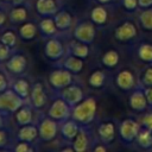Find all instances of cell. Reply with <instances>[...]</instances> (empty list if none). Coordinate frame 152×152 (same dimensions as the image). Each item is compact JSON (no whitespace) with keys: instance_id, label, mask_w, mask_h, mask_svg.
Here are the masks:
<instances>
[{"instance_id":"f546056e","label":"cell","mask_w":152,"mask_h":152,"mask_svg":"<svg viewBox=\"0 0 152 152\" xmlns=\"http://www.w3.org/2000/svg\"><path fill=\"white\" fill-rule=\"evenodd\" d=\"M140 24L145 30L152 31V8H146L140 13Z\"/></svg>"},{"instance_id":"b9f144b4","label":"cell","mask_w":152,"mask_h":152,"mask_svg":"<svg viewBox=\"0 0 152 152\" xmlns=\"http://www.w3.org/2000/svg\"><path fill=\"white\" fill-rule=\"evenodd\" d=\"M138 5L142 8H148L152 6V0H138Z\"/></svg>"},{"instance_id":"74e56055","label":"cell","mask_w":152,"mask_h":152,"mask_svg":"<svg viewBox=\"0 0 152 152\" xmlns=\"http://www.w3.org/2000/svg\"><path fill=\"white\" fill-rule=\"evenodd\" d=\"M30 142H27V141H20L15 147H14V150L17 151V152H27V151H33V148L28 145Z\"/></svg>"},{"instance_id":"f6af8a7d","label":"cell","mask_w":152,"mask_h":152,"mask_svg":"<svg viewBox=\"0 0 152 152\" xmlns=\"http://www.w3.org/2000/svg\"><path fill=\"white\" fill-rule=\"evenodd\" d=\"M5 20H6V15H5V13L2 11H0V26L5 23Z\"/></svg>"},{"instance_id":"ac0fdd59","label":"cell","mask_w":152,"mask_h":152,"mask_svg":"<svg viewBox=\"0 0 152 152\" xmlns=\"http://www.w3.org/2000/svg\"><path fill=\"white\" fill-rule=\"evenodd\" d=\"M36 7L38 13L42 15H50L56 13L57 11V5L55 0H37Z\"/></svg>"},{"instance_id":"c3c4849f","label":"cell","mask_w":152,"mask_h":152,"mask_svg":"<svg viewBox=\"0 0 152 152\" xmlns=\"http://www.w3.org/2000/svg\"><path fill=\"white\" fill-rule=\"evenodd\" d=\"M99 2H101V4H106V2H109L110 0H97Z\"/></svg>"},{"instance_id":"ffe728a7","label":"cell","mask_w":152,"mask_h":152,"mask_svg":"<svg viewBox=\"0 0 152 152\" xmlns=\"http://www.w3.org/2000/svg\"><path fill=\"white\" fill-rule=\"evenodd\" d=\"M77 124L78 122L75 121L74 119L63 122V125H62V134H63V137L66 138V139H74L77 135L78 131H80Z\"/></svg>"},{"instance_id":"cb8c5ba5","label":"cell","mask_w":152,"mask_h":152,"mask_svg":"<svg viewBox=\"0 0 152 152\" xmlns=\"http://www.w3.org/2000/svg\"><path fill=\"white\" fill-rule=\"evenodd\" d=\"M137 142L139 146L144 147V148H148L152 146V131L144 128L142 131H139L138 135H137Z\"/></svg>"},{"instance_id":"5b68a950","label":"cell","mask_w":152,"mask_h":152,"mask_svg":"<svg viewBox=\"0 0 152 152\" xmlns=\"http://www.w3.org/2000/svg\"><path fill=\"white\" fill-rule=\"evenodd\" d=\"M74 37L75 39L83 42L86 44H89L94 40L95 37V28L94 25L90 23H81L75 27L74 31Z\"/></svg>"},{"instance_id":"4fadbf2b","label":"cell","mask_w":152,"mask_h":152,"mask_svg":"<svg viewBox=\"0 0 152 152\" xmlns=\"http://www.w3.org/2000/svg\"><path fill=\"white\" fill-rule=\"evenodd\" d=\"M116 86L122 90H129L134 87V76L129 70H121L116 76Z\"/></svg>"},{"instance_id":"9c48e42d","label":"cell","mask_w":152,"mask_h":152,"mask_svg":"<svg viewBox=\"0 0 152 152\" xmlns=\"http://www.w3.org/2000/svg\"><path fill=\"white\" fill-rule=\"evenodd\" d=\"M38 133L39 137L43 140H51L56 137L57 133V124L53 119H44L43 121H40L39 126H38Z\"/></svg>"},{"instance_id":"3957f363","label":"cell","mask_w":152,"mask_h":152,"mask_svg":"<svg viewBox=\"0 0 152 152\" xmlns=\"http://www.w3.org/2000/svg\"><path fill=\"white\" fill-rule=\"evenodd\" d=\"M120 137L126 142H132L137 139V135L139 133V125L137 121L132 119H126L120 124L119 127Z\"/></svg>"},{"instance_id":"e575fe53","label":"cell","mask_w":152,"mask_h":152,"mask_svg":"<svg viewBox=\"0 0 152 152\" xmlns=\"http://www.w3.org/2000/svg\"><path fill=\"white\" fill-rule=\"evenodd\" d=\"M141 82L146 87L152 86V66H148L144 70L142 76H141Z\"/></svg>"},{"instance_id":"8d00e7d4","label":"cell","mask_w":152,"mask_h":152,"mask_svg":"<svg viewBox=\"0 0 152 152\" xmlns=\"http://www.w3.org/2000/svg\"><path fill=\"white\" fill-rule=\"evenodd\" d=\"M141 125L145 128L152 131V113H147L141 118Z\"/></svg>"},{"instance_id":"ee69618b","label":"cell","mask_w":152,"mask_h":152,"mask_svg":"<svg viewBox=\"0 0 152 152\" xmlns=\"http://www.w3.org/2000/svg\"><path fill=\"white\" fill-rule=\"evenodd\" d=\"M94 151L95 152H104L106 151V147L103 145H97L96 147H94Z\"/></svg>"},{"instance_id":"30bf717a","label":"cell","mask_w":152,"mask_h":152,"mask_svg":"<svg viewBox=\"0 0 152 152\" xmlns=\"http://www.w3.org/2000/svg\"><path fill=\"white\" fill-rule=\"evenodd\" d=\"M64 48L58 39L50 38L45 44V55L49 59H59L64 55Z\"/></svg>"},{"instance_id":"7a4b0ae2","label":"cell","mask_w":152,"mask_h":152,"mask_svg":"<svg viewBox=\"0 0 152 152\" xmlns=\"http://www.w3.org/2000/svg\"><path fill=\"white\" fill-rule=\"evenodd\" d=\"M23 103L24 99L18 95L13 89L0 93V110L17 112L20 107H23Z\"/></svg>"},{"instance_id":"d590c367","label":"cell","mask_w":152,"mask_h":152,"mask_svg":"<svg viewBox=\"0 0 152 152\" xmlns=\"http://www.w3.org/2000/svg\"><path fill=\"white\" fill-rule=\"evenodd\" d=\"M11 55V48L4 43L0 44V62H4L10 58Z\"/></svg>"},{"instance_id":"e0dca14e","label":"cell","mask_w":152,"mask_h":152,"mask_svg":"<svg viewBox=\"0 0 152 152\" xmlns=\"http://www.w3.org/2000/svg\"><path fill=\"white\" fill-rule=\"evenodd\" d=\"M38 134H39V133H38V128H37L36 126L28 124V125H25V126L21 127V129H20L19 133H18V138H19V140H21V141L31 142V141H33V140L37 138Z\"/></svg>"},{"instance_id":"ab89813d","label":"cell","mask_w":152,"mask_h":152,"mask_svg":"<svg viewBox=\"0 0 152 152\" xmlns=\"http://www.w3.org/2000/svg\"><path fill=\"white\" fill-rule=\"evenodd\" d=\"M144 91H145V96H146L147 103H148L150 106H152V86L146 87V89H145Z\"/></svg>"},{"instance_id":"7c38bea8","label":"cell","mask_w":152,"mask_h":152,"mask_svg":"<svg viewBox=\"0 0 152 152\" xmlns=\"http://www.w3.org/2000/svg\"><path fill=\"white\" fill-rule=\"evenodd\" d=\"M26 63L27 61L23 55H14L7 59L6 68L13 74H20L25 70Z\"/></svg>"},{"instance_id":"4dcf8cb0","label":"cell","mask_w":152,"mask_h":152,"mask_svg":"<svg viewBox=\"0 0 152 152\" xmlns=\"http://www.w3.org/2000/svg\"><path fill=\"white\" fill-rule=\"evenodd\" d=\"M13 90H14L18 95H20V96L24 99V97H26V96L28 95L30 84H28V82L25 81V80H18V81L13 84Z\"/></svg>"},{"instance_id":"1f68e13d","label":"cell","mask_w":152,"mask_h":152,"mask_svg":"<svg viewBox=\"0 0 152 152\" xmlns=\"http://www.w3.org/2000/svg\"><path fill=\"white\" fill-rule=\"evenodd\" d=\"M26 17H27V11L24 7H15L10 13V18L13 23H21L26 19Z\"/></svg>"},{"instance_id":"5bb4252c","label":"cell","mask_w":152,"mask_h":152,"mask_svg":"<svg viewBox=\"0 0 152 152\" xmlns=\"http://www.w3.org/2000/svg\"><path fill=\"white\" fill-rule=\"evenodd\" d=\"M31 101L36 108H42L44 107L46 102V95L43 88L42 83H36L31 90Z\"/></svg>"},{"instance_id":"8fae6325","label":"cell","mask_w":152,"mask_h":152,"mask_svg":"<svg viewBox=\"0 0 152 152\" xmlns=\"http://www.w3.org/2000/svg\"><path fill=\"white\" fill-rule=\"evenodd\" d=\"M129 106L132 109L137 110V112H141L146 108V106L148 104L147 103V100H146V96H145V91H142L141 89H135L132 95L129 96Z\"/></svg>"},{"instance_id":"681fc988","label":"cell","mask_w":152,"mask_h":152,"mask_svg":"<svg viewBox=\"0 0 152 152\" xmlns=\"http://www.w3.org/2000/svg\"><path fill=\"white\" fill-rule=\"evenodd\" d=\"M4 1H10V2H12V0H4Z\"/></svg>"},{"instance_id":"52a82bcc","label":"cell","mask_w":152,"mask_h":152,"mask_svg":"<svg viewBox=\"0 0 152 152\" xmlns=\"http://www.w3.org/2000/svg\"><path fill=\"white\" fill-rule=\"evenodd\" d=\"M62 99L72 107L83 100V91L80 87L69 84L62 89Z\"/></svg>"},{"instance_id":"d6986e66","label":"cell","mask_w":152,"mask_h":152,"mask_svg":"<svg viewBox=\"0 0 152 152\" xmlns=\"http://www.w3.org/2000/svg\"><path fill=\"white\" fill-rule=\"evenodd\" d=\"M63 66H64V69L69 70L70 72H75L76 74V72H80L82 70L83 62H82V58L76 57L74 55H70V56L64 58Z\"/></svg>"},{"instance_id":"6da1fadb","label":"cell","mask_w":152,"mask_h":152,"mask_svg":"<svg viewBox=\"0 0 152 152\" xmlns=\"http://www.w3.org/2000/svg\"><path fill=\"white\" fill-rule=\"evenodd\" d=\"M96 112V101L93 97H88L82 100L80 103L74 106V109L71 112V118L81 124H89Z\"/></svg>"},{"instance_id":"484cf974","label":"cell","mask_w":152,"mask_h":152,"mask_svg":"<svg viewBox=\"0 0 152 152\" xmlns=\"http://www.w3.org/2000/svg\"><path fill=\"white\" fill-rule=\"evenodd\" d=\"M90 17H91V20L95 23V24H104L107 21V17H108V13L106 11V8L101 7V6H97L95 8H93L91 13H90Z\"/></svg>"},{"instance_id":"d6a6232c","label":"cell","mask_w":152,"mask_h":152,"mask_svg":"<svg viewBox=\"0 0 152 152\" xmlns=\"http://www.w3.org/2000/svg\"><path fill=\"white\" fill-rule=\"evenodd\" d=\"M104 82V74L101 70L94 71L89 77V84L94 88H100Z\"/></svg>"},{"instance_id":"7402d4cb","label":"cell","mask_w":152,"mask_h":152,"mask_svg":"<svg viewBox=\"0 0 152 152\" xmlns=\"http://www.w3.org/2000/svg\"><path fill=\"white\" fill-rule=\"evenodd\" d=\"M15 120L20 126H25L31 124L32 121V112L30 107H20L15 113Z\"/></svg>"},{"instance_id":"f35d334b","label":"cell","mask_w":152,"mask_h":152,"mask_svg":"<svg viewBox=\"0 0 152 152\" xmlns=\"http://www.w3.org/2000/svg\"><path fill=\"white\" fill-rule=\"evenodd\" d=\"M122 4H124V7L128 11H134L137 6H139L138 0H122Z\"/></svg>"},{"instance_id":"44dd1931","label":"cell","mask_w":152,"mask_h":152,"mask_svg":"<svg viewBox=\"0 0 152 152\" xmlns=\"http://www.w3.org/2000/svg\"><path fill=\"white\" fill-rule=\"evenodd\" d=\"M88 144H89V140H88L87 133L83 129H80L77 135L74 138V142H72L74 150L77 152H83L88 148Z\"/></svg>"},{"instance_id":"4316f807","label":"cell","mask_w":152,"mask_h":152,"mask_svg":"<svg viewBox=\"0 0 152 152\" xmlns=\"http://www.w3.org/2000/svg\"><path fill=\"white\" fill-rule=\"evenodd\" d=\"M37 33V26L33 23H25L19 28V34L24 39H32Z\"/></svg>"},{"instance_id":"60d3db41","label":"cell","mask_w":152,"mask_h":152,"mask_svg":"<svg viewBox=\"0 0 152 152\" xmlns=\"http://www.w3.org/2000/svg\"><path fill=\"white\" fill-rule=\"evenodd\" d=\"M6 144H7V134L5 131L0 129V148L6 146Z\"/></svg>"},{"instance_id":"9a60e30c","label":"cell","mask_w":152,"mask_h":152,"mask_svg":"<svg viewBox=\"0 0 152 152\" xmlns=\"http://www.w3.org/2000/svg\"><path fill=\"white\" fill-rule=\"evenodd\" d=\"M97 133L103 142H110L115 137V126L113 122H103L99 126Z\"/></svg>"},{"instance_id":"7dc6e473","label":"cell","mask_w":152,"mask_h":152,"mask_svg":"<svg viewBox=\"0 0 152 152\" xmlns=\"http://www.w3.org/2000/svg\"><path fill=\"white\" fill-rule=\"evenodd\" d=\"M4 126V119H2V115L0 114V128Z\"/></svg>"},{"instance_id":"2e32d148","label":"cell","mask_w":152,"mask_h":152,"mask_svg":"<svg viewBox=\"0 0 152 152\" xmlns=\"http://www.w3.org/2000/svg\"><path fill=\"white\" fill-rule=\"evenodd\" d=\"M69 52L70 55H74L80 58H86L89 53V48L86 43L80 42V40H72L69 44Z\"/></svg>"},{"instance_id":"836d02e7","label":"cell","mask_w":152,"mask_h":152,"mask_svg":"<svg viewBox=\"0 0 152 152\" xmlns=\"http://www.w3.org/2000/svg\"><path fill=\"white\" fill-rule=\"evenodd\" d=\"M15 42H17V38L12 31H7L1 36V43L8 45L10 48H13L15 45Z\"/></svg>"},{"instance_id":"f907efd6","label":"cell","mask_w":152,"mask_h":152,"mask_svg":"<svg viewBox=\"0 0 152 152\" xmlns=\"http://www.w3.org/2000/svg\"><path fill=\"white\" fill-rule=\"evenodd\" d=\"M0 40H1V37H0Z\"/></svg>"},{"instance_id":"83f0119b","label":"cell","mask_w":152,"mask_h":152,"mask_svg":"<svg viewBox=\"0 0 152 152\" xmlns=\"http://www.w3.org/2000/svg\"><path fill=\"white\" fill-rule=\"evenodd\" d=\"M101 61H102L103 65H106L108 68H113L119 63V53L115 50H109L102 56Z\"/></svg>"},{"instance_id":"7bdbcfd3","label":"cell","mask_w":152,"mask_h":152,"mask_svg":"<svg viewBox=\"0 0 152 152\" xmlns=\"http://www.w3.org/2000/svg\"><path fill=\"white\" fill-rule=\"evenodd\" d=\"M6 89V77L0 72V93Z\"/></svg>"},{"instance_id":"bcb514c9","label":"cell","mask_w":152,"mask_h":152,"mask_svg":"<svg viewBox=\"0 0 152 152\" xmlns=\"http://www.w3.org/2000/svg\"><path fill=\"white\" fill-rule=\"evenodd\" d=\"M23 2V0H12V4L13 5H19V4H21Z\"/></svg>"},{"instance_id":"f1b7e54d","label":"cell","mask_w":152,"mask_h":152,"mask_svg":"<svg viewBox=\"0 0 152 152\" xmlns=\"http://www.w3.org/2000/svg\"><path fill=\"white\" fill-rule=\"evenodd\" d=\"M138 56L144 62L152 63V45L151 44H141L138 49Z\"/></svg>"},{"instance_id":"d4e9b609","label":"cell","mask_w":152,"mask_h":152,"mask_svg":"<svg viewBox=\"0 0 152 152\" xmlns=\"http://www.w3.org/2000/svg\"><path fill=\"white\" fill-rule=\"evenodd\" d=\"M39 30L45 36H51L56 32L57 30V26H56V23H55V19H51V18H45L43 19L40 23H39Z\"/></svg>"},{"instance_id":"277c9868","label":"cell","mask_w":152,"mask_h":152,"mask_svg":"<svg viewBox=\"0 0 152 152\" xmlns=\"http://www.w3.org/2000/svg\"><path fill=\"white\" fill-rule=\"evenodd\" d=\"M72 81L71 74L66 69H58L50 74L49 82L50 84L56 89H63L64 87L69 86Z\"/></svg>"},{"instance_id":"603a6c76","label":"cell","mask_w":152,"mask_h":152,"mask_svg":"<svg viewBox=\"0 0 152 152\" xmlns=\"http://www.w3.org/2000/svg\"><path fill=\"white\" fill-rule=\"evenodd\" d=\"M55 23L57 30H66L71 24V15L66 11H61L55 15Z\"/></svg>"},{"instance_id":"ba28073f","label":"cell","mask_w":152,"mask_h":152,"mask_svg":"<svg viewBox=\"0 0 152 152\" xmlns=\"http://www.w3.org/2000/svg\"><path fill=\"white\" fill-rule=\"evenodd\" d=\"M114 36L120 42H126L137 36V27L132 21H125L116 27Z\"/></svg>"},{"instance_id":"8992f818","label":"cell","mask_w":152,"mask_h":152,"mask_svg":"<svg viewBox=\"0 0 152 152\" xmlns=\"http://www.w3.org/2000/svg\"><path fill=\"white\" fill-rule=\"evenodd\" d=\"M70 107L71 106L63 99L56 100L49 109V116L53 120H64L70 114Z\"/></svg>"}]
</instances>
